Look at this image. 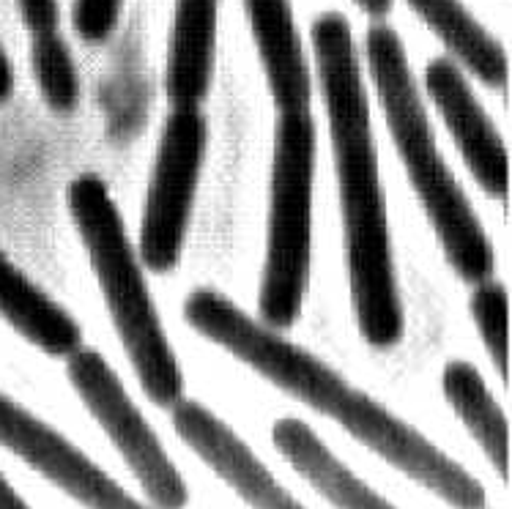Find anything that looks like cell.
<instances>
[{
	"mask_svg": "<svg viewBox=\"0 0 512 509\" xmlns=\"http://www.w3.org/2000/svg\"><path fill=\"white\" fill-rule=\"evenodd\" d=\"M173 425L178 436L206 460L214 474L228 482L252 509H304L291 493L269 474V468L252 455L225 422L200 403L178 400L173 406Z\"/></svg>",
	"mask_w": 512,
	"mask_h": 509,
	"instance_id": "9c48e42d",
	"label": "cell"
},
{
	"mask_svg": "<svg viewBox=\"0 0 512 509\" xmlns=\"http://www.w3.org/2000/svg\"><path fill=\"white\" fill-rule=\"evenodd\" d=\"M17 9H20L25 28L33 36H47V33L58 31V20H61L58 0H17Z\"/></svg>",
	"mask_w": 512,
	"mask_h": 509,
	"instance_id": "ffe728a7",
	"label": "cell"
},
{
	"mask_svg": "<svg viewBox=\"0 0 512 509\" xmlns=\"http://www.w3.org/2000/svg\"><path fill=\"white\" fill-rule=\"evenodd\" d=\"M121 3L124 0H74V31L85 42H107L118 25Z\"/></svg>",
	"mask_w": 512,
	"mask_h": 509,
	"instance_id": "d6986e66",
	"label": "cell"
},
{
	"mask_svg": "<svg viewBox=\"0 0 512 509\" xmlns=\"http://www.w3.org/2000/svg\"><path fill=\"white\" fill-rule=\"evenodd\" d=\"M33 74L42 88L44 102L50 104L55 113H69L77 107L80 80H77L69 44L63 42L58 31L33 36Z\"/></svg>",
	"mask_w": 512,
	"mask_h": 509,
	"instance_id": "e0dca14e",
	"label": "cell"
},
{
	"mask_svg": "<svg viewBox=\"0 0 512 509\" xmlns=\"http://www.w3.org/2000/svg\"><path fill=\"white\" fill-rule=\"evenodd\" d=\"M428 28L447 44L471 72L488 85L507 83V55L502 44L493 42L488 31L471 17L460 0H408Z\"/></svg>",
	"mask_w": 512,
	"mask_h": 509,
	"instance_id": "9a60e30c",
	"label": "cell"
},
{
	"mask_svg": "<svg viewBox=\"0 0 512 509\" xmlns=\"http://www.w3.org/2000/svg\"><path fill=\"white\" fill-rule=\"evenodd\" d=\"M313 47L335 143L356 321L367 343L392 348L403 337V310L389 255L387 211L378 181L362 69L345 17L335 11L318 17L313 25Z\"/></svg>",
	"mask_w": 512,
	"mask_h": 509,
	"instance_id": "6da1fadb",
	"label": "cell"
},
{
	"mask_svg": "<svg viewBox=\"0 0 512 509\" xmlns=\"http://www.w3.org/2000/svg\"><path fill=\"white\" fill-rule=\"evenodd\" d=\"M425 83L474 178L491 195L504 198L510 187V156L488 115L482 113L480 102L471 94L466 77L452 61L436 58L425 72Z\"/></svg>",
	"mask_w": 512,
	"mask_h": 509,
	"instance_id": "30bf717a",
	"label": "cell"
},
{
	"mask_svg": "<svg viewBox=\"0 0 512 509\" xmlns=\"http://www.w3.org/2000/svg\"><path fill=\"white\" fill-rule=\"evenodd\" d=\"M220 0H176L168 47V99L173 107H198L209 94Z\"/></svg>",
	"mask_w": 512,
	"mask_h": 509,
	"instance_id": "7c38bea8",
	"label": "cell"
},
{
	"mask_svg": "<svg viewBox=\"0 0 512 509\" xmlns=\"http://www.w3.org/2000/svg\"><path fill=\"white\" fill-rule=\"evenodd\" d=\"M0 447L36 468L85 509H146L74 444L6 395H0Z\"/></svg>",
	"mask_w": 512,
	"mask_h": 509,
	"instance_id": "ba28073f",
	"label": "cell"
},
{
	"mask_svg": "<svg viewBox=\"0 0 512 509\" xmlns=\"http://www.w3.org/2000/svg\"><path fill=\"white\" fill-rule=\"evenodd\" d=\"M184 315L189 326L228 348L230 354L239 356L241 362L250 364L274 386L321 414L335 416L351 436L414 482L425 488H439L450 477V458L433 447L428 438L378 406L373 397L345 384L321 359L258 326L222 293L195 291L187 299Z\"/></svg>",
	"mask_w": 512,
	"mask_h": 509,
	"instance_id": "7a4b0ae2",
	"label": "cell"
},
{
	"mask_svg": "<svg viewBox=\"0 0 512 509\" xmlns=\"http://www.w3.org/2000/svg\"><path fill=\"white\" fill-rule=\"evenodd\" d=\"M471 312H474L482 340L488 345V354L507 384L510 381V307H507V293L502 285L480 282V288L471 299Z\"/></svg>",
	"mask_w": 512,
	"mask_h": 509,
	"instance_id": "ac0fdd59",
	"label": "cell"
},
{
	"mask_svg": "<svg viewBox=\"0 0 512 509\" xmlns=\"http://www.w3.org/2000/svg\"><path fill=\"white\" fill-rule=\"evenodd\" d=\"M69 381L83 397L88 411L96 416L107 436L113 438L118 452L124 455L137 482L157 509H184L189 501L187 485L165 455L154 430L140 416L135 403L126 395L124 384L110 370V364L96 351H72L69 354Z\"/></svg>",
	"mask_w": 512,
	"mask_h": 509,
	"instance_id": "8992f818",
	"label": "cell"
},
{
	"mask_svg": "<svg viewBox=\"0 0 512 509\" xmlns=\"http://www.w3.org/2000/svg\"><path fill=\"white\" fill-rule=\"evenodd\" d=\"M272 436L274 447L296 468V474L337 509H395L376 490L367 488L354 471H348L299 419H280Z\"/></svg>",
	"mask_w": 512,
	"mask_h": 509,
	"instance_id": "4fadbf2b",
	"label": "cell"
},
{
	"mask_svg": "<svg viewBox=\"0 0 512 509\" xmlns=\"http://www.w3.org/2000/svg\"><path fill=\"white\" fill-rule=\"evenodd\" d=\"M14 91V72H11V63L6 58V52L0 47V102H6Z\"/></svg>",
	"mask_w": 512,
	"mask_h": 509,
	"instance_id": "44dd1931",
	"label": "cell"
},
{
	"mask_svg": "<svg viewBox=\"0 0 512 509\" xmlns=\"http://www.w3.org/2000/svg\"><path fill=\"white\" fill-rule=\"evenodd\" d=\"M244 6L277 107L283 113L307 110L310 72L293 22L291 0H244Z\"/></svg>",
	"mask_w": 512,
	"mask_h": 509,
	"instance_id": "8fae6325",
	"label": "cell"
},
{
	"mask_svg": "<svg viewBox=\"0 0 512 509\" xmlns=\"http://www.w3.org/2000/svg\"><path fill=\"white\" fill-rule=\"evenodd\" d=\"M444 395L455 414L466 422L471 436L477 438V444L485 449L496 474L510 482V425L488 386L482 384L480 373L469 362H452L444 370Z\"/></svg>",
	"mask_w": 512,
	"mask_h": 509,
	"instance_id": "2e32d148",
	"label": "cell"
},
{
	"mask_svg": "<svg viewBox=\"0 0 512 509\" xmlns=\"http://www.w3.org/2000/svg\"><path fill=\"white\" fill-rule=\"evenodd\" d=\"M367 61L389 132L398 143L411 184L439 230L452 269L463 280L485 282L493 271L491 241L436 148L398 33L387 25H373L367 31Z\"/></svg>",
	"mask_w": 512,
	"mask_h": 509,
	"instance_id": "3957f363",
	"label": "cell"
},
{
	"mask_svg": "<svg viewBox=\"0 0 512 509\" xmlns=\"http://www.w3.org/2000/svg\"><path fill=\"white\" fill-rule=\"evenodd\" d=\"M69 211L83 236L96 280L102 285L115 329L135 364L140 384L154 403L173 408L184 395L181 367L162 332L143 274L137 269L132 244L126 239L121 214L105 181L94 173L74 178L69 187Z\"/></svg>",
	"mask_w": 512,
	"mask_h": 509,
	"instance_id": "277c9868",
	"label": "cell"
},
{
	"mask_svg": "<svg viewBox=\"0 0 512 509\" xmlns=\"http://www.w3.org/2000/svg\"><path fill=\"white\" fill-rule=\"evenodd\" d=\"M313 165V118L307 110L283 113L274 137L272 214L261 288V312L274 329H285L296 321L307 291Z\"/></svg>",
	"mask_w": 512,
	"mask_h": 509,
	"instance_id": "5b68a950",
	"label": "cell"
},
{
	"mask_svg": "<svg viewBox=\"0 0 512 509\" xmlns=\"http://www.w3.org/2000/svg\"><path fill=\"white\" fill-rule=\"evenodd\" d=\"M0 315L31 340L53 356H69L80 348V326L72 315L39 291L3 252H0Z\"/></svg>",
	"mask_w": 512,
	"mask_h": 509,
	"instance_id": "5bb4252c",
	"label": "cell"
},
{
	"mask_svg": "<svg viewBox=\"0 0 512 509\" xmlns=\"http://www.w3.org/2000/svg\"><path fill=\"white\" fill-rule=\"evenodd\" d=\"M356 3H359L370 17H384V14L392 9V0H356Z\"/></svg>",
	"mask_w": 512,
	"mask_h": 509,
	"instance_id": "603a6c76",
	"label": "cell"
},
{
	"mask_svg": "<svg viewBox=\"0 0 512 509\" xmlns=\"http://www.w3.org/2000/svg\"><path fill=\"white\" fill-rule=\"evenodd\" d=\"M0 509H28V504L17 496V490L11 488L3 474H0Z\"/></svg>",
	"mask_w": 512,
	"mask_h": 509,
	"instance_id": "7402d4cb",
	"label": "cell"
},
{
	"mask_svg": "<svg viewBox=\"0 0 512 509\" xmlns=\"http://www.w3.org/2000/svg\"><path fill=\"white\" fill-rule=\"evenodd\" d=\"M206 132V118L198 107H176L165 124L140 233V255L148 269L170 271L181 258L189 208L206 154Z\"/></svg>",
	"mask_w": 512,
	"mask_h": 509,
	"instance_id": "52a82bcc",
	"label": "cell"
}]
</instances>
